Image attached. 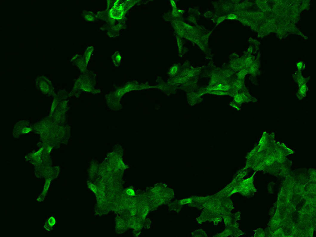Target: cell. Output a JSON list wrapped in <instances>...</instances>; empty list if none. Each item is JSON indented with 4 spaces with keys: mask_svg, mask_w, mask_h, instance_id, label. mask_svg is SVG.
Masks as SVG:
<instances>
[{
    "mask_svg": "<svg viewBox=\"0 0 316 237\" xmlns=\"http://www.w3.org/2000/svg\"><path fill=\"white\" fill-rule=\"evenodd\" d=\"M256 173L246 179L242 180L241 182L235 187L231 193V195L235 193H239L243 196L249 197L255 194L257 190L253 184L254 176Z\"/></svg>",
    "mask_w": 316,
    "mask_h": 237,
    "instance_id": "3957f363",
    "label": "cell"
},
{
    "mask_svg": "<svg viewBox=\"0 0 316 237\" xmlns=\"http://www.w3.org/2000/svg\"><path fill=\"white\" fill-rule=\"evenodd\" d=\"M193 201V196L190 197L188 198H184V199H181L178 200V202L181 206H184L185 205H188L190 203H192Z\"/></svg>",
    "mask_w": 316,
    "mask_h": 237,
    "instance_id": "e0dca14e",
    "label": "cell"
},
{
    "mask_svg": "<svg viewBox=\"0 0 316 237\" xmlns=\"http://www.w3.org/2000/svg\"><path fill=\"white\" fill-rule=\"evenodd\" d=\"M108 5L105 10L99 11L96 14V19H101L110 26L115 25L116 22L126 21L125 15L129 9L133 7L137 1H108Z\"/></svg>",
    "mask_w": 316,
    "mask_h": 237,
    "instance_id": "6da1fadb",
    "label": "cell"
},
{
    "mask_svg": "<svg viewBox=\"0 0 316 237\" xmlns=\"http://www.w3.org/2000/svg\"><path fill=\"white\" fill-rule=\"evenodd\" d=\"M177 41L178 48L180 49V50H181V48H182V42H181V39H180V38H178Z\"/></svg>",
    "mask_w": 316,
    "mask_h": 237,
    "instance_id": "484cf974",
    "label": "cell"
},
{
    "mask_svg": "<svg viewBox=\"0 0 316 237\" xmlns=\"http://www.w3.org/2000/svg\"><path fill=\"white\" fill-rule=\"evenodd\" d=\"M94 52V47L93 46H89L86 49L85 51L84 52V55H83L84 60L85 61L86 63L87 66L89 63L90 59L92 58V55H93Z\"/></svg>",
    "mask_w": 316,
    "mask_h": 237,
    "instance_id": "8fae6325",
    "label": "cell"
},
{
    "mask_svg": "<svg viewBox=\"0 0 316 237\" xmlns=\"http://www.w3.org/2000/svg\"><path fill=\"white\" fill-rule=\"evenodd\" d=\"M151 225V220H150L149 219H148V218H146L144 220V228H150Z\"/></svg>",
    "mask_w": 316,
    "mask_h": 237,
    "instance_id": "603a6c76",
    "label": "cell"
},
{
    "mask_svg": "<svg viewBox=\"0 0 316 237\" xmlns=\"http://www.w3.org/2000/svg\"><path fill=\"white\" fill-rule=\"evenodd\" d=\"M247 69H248V72L251 73L252 75H255L258 72V66L255 64H253L250 67H249Z\"/></svg>",
    "mask_w": 316,
    "mask_h": 237,
    "instance_id": "ac0fdd59",
    "label": "cell"
},
{
    "mask_svg": "<svg viewBox=\"0 0 316 237\" xmlns=\"http://www.w3.org/2000/svg\"><path fill=\"white\" fill-rule=\"evenodd\" d=\"M15 131H18L19 134H26L32 130L29 127V123L26 121H21L18 122L15 126Z\"/></svg>",
    "mask_w": 316,
    "mask_h": 237,
    "instance_id": "ba28073f",
    "label": "cell"
},
{
    "mask_svg": "<svg viewBox=\"0 0 316 237\" xmlns=\"http://www.w3.org/2000/svg\"><path fill=\"white\" fill-rule=\"evenodd\" d=\"M127 195H128L129 196L133 197L135 196L136 195V193H135V190L133 189H127V190H126V192H125Z\"/></svg>",
    "mask_w": 316,
    "mask_h": 237,
    "instance_id": "7402d4cb",
    "label": "cell"
},
{
    "mask_svg": "<svg viewBox=\"0 0 316 237\" xmlns=\"http://www.w3.org/2000/svg\"><path fill=\"white\" fill-rule=\"evenodd\" d=\"M83 18L88 22H94L96 20V14L90 10H84L81 13Z\"/></svg>",
    "mask_w": 316,
    "mask_h": 237,
    "instance_id": "30bf717a",
    "label": "cell"
},
{
    "mask_svg": "<svg viewBox=\"0 0 316 237\" xmlns=\"http://www.w3.org/2000/svg\"><path fill=\"white\" fill-rule=\"evenodd\" d=\"M126 21H121L112 26L105 24L101 27L103 30L107 31V34L110 38H116L119 35V32L121 30L126 28Z\"/></svg>",
    "mask_w": 316,
    "mask_h": 237,
    "instance_id": "5b68a950",
    "label": "cell"
},
{
    "mask_svg": "<svg viewBox=\"0 0 316 237\" xmlns=\"http://www.w3.org/2000/svg\"><path fill=\"white\" fill-rule=\"evenodd\" d=\"M234 96V103L237 105H241L242 103L245 102H249L251 101V98L249 95H248V93L245 92H236L233 95Z\"/></svg>",
    "mask_w": 316,
    "mask_h": 237,
    "instance_id": "9c48e42d",
    "label": "cell"
},
{
    "mask_svg": "<svg viewBox=\"0 0 316 237\" xmlns=\"http://www.w3.org/2000/svg\"><path fill=\"white\" fill-rule=\"evenodd\" d=\"M253 59L251 57H248L246 59L245 61V63H244V65H245L246 67L247 68L250 67L251 65L253 64Z\"/></svg>",
    "mask_w": 316,
    "mask_h": 237,
    "instance_id": "44dd1931",
    "label": "cell"
},
{
    "mask_svg": "<svg viewBox=\"0 0 316 237\" xmlns=\"http://www.w3.org/2000/svg\"><path fill=\"white\" fill-rule=\"evenodd\" d=\"M191 236L194 237H207L208 235L202 229L195 230L191 233Z\"/></svg>",
    "mask_w": 316,
    "mask_h": 237,
    "instance_id": "9a60e30c",
    "label": "cell"
},
{
    "mask_svg": "<svg viewBox=\"0 0 316 237\" xmlns=\"http://www.w3.org/2000/svg\"><path fill=\"white\" fill-rule=\"evenodd\" d=\"M95 75L92 72H86L76 80L74 86V89L71 93L74 95L75 92L78 91L91 92L93 93H99L100 90L95 89Z\"/></svg>",
    "mask_w": 316,
    "mask_h": 237,
    "instance_id": "7a4b0ae2",
    "label": "cell"
},
{
    "mask_svg": "<svg viewBox=\"0 0 316 237\" xmlns=\"http://www.w3.org/2000/svg\"><path fill=\"white\" fill-rule=\"evenodd\" d=\"M248 73V69L247 68L242 69L241 71H239L237 74V78L238 80H243L244 78L245 77L246 75Z\"/></svg>",
    "mask_w": 316,
    "mask_h": 237,
    "instance_id": "2e32d148",
    "label": "cell"
},
{
    "mask_svg": "<svg viewBox=\"0 0 316 237\" xmlns=\"http://www.w3.org/2000/svg\"><path fill=\"white\" fill-rule=\"evenodd\" d=\"M36 86L42 94L54 97L56 93L51 80L44 76H38L36 79Z\"/></svg>",
    "mask_w": 316,
    "mask_h": 237,
    "instance_id": "277c9868",
    "label": "cell"
},
{
    "mask_svg": "<svg viewBox=\"0 0 316 237\" xmlns=\"http://www.w3.org/2000/svg\"><path fill=\"white\" fill-rule=\"evenodd\" d=\"M303 63L302 62L300 61L298 63H297V68L299 70H300L302 69L303 68Z\"/></svg>",
    "mask_w": 316,
    "mask_h": 237,
    "instance_id": "cb8c5ba5",
    "label": "cell"
},
{
    "mask_svg": "<svg viewBox=\"0 0 316 237\" xmlns=\"http://www.w3.org/2000/svg\"><path fill=\"white\" fill-rule=\"evenodd\" d=\"M227 18L230 19V20H235V19H237V18H238V17H237L236 15L231 14H229V15L228 16V17H227Z\"/></svg>",
    "mask_w": 316,
    "mask_h": 237,
    "instance_id": "d4e9b609",
    "label": "cell"
},
{
    "mask_svg": "<svg viewBox=\"0 0 316 237\" xmlns=\"http://www.w3.org/2000/svg\"><path fill=\"white\" fill-rule=\"evenodd\" d=\"M178 66L177 65H174L169 69V75H171V76H174V75H176L178 72Z\"/></svg>",
    "mask_w": 316,
    "mask_h": 237,
    "instance_id": "ffe728a7",
    "label": "cell"
},
{
    "mask_svg": "<svg viewBox=\"0 0 316 237\" xmlns=\"http://www.w3.org/2000/svg\"><path fill=\"white\" fill-rule=\"evenodd\" d=\"M307 90H308V89H307V86L306 84L299 86V89L298 92V98L301 99L303 97H304L306 93L307 92Z\"/></svg>",
    "mask_w": 316,
    "mask_h": 237,
    "instance_id": "5bb4252c",
    "label": "cell"
},
{
    "mask_svg": "<svg viewBox=\"0 0 316 237\" xmlns=\"http://www.w3.org/2000/svg\"><path fill=\"white\" fill-rule=\"evenodd\" d=\"M71 61L74 65L77 66L83 73L87 72V67L88 66L86 63L83 56L79 55H76L71 58Z\"/></svg>",
    "mask_w": 316,
    "mask_h": 237,
    "instance_id": "52a82bcc",
    "label": "cell"
},
{
    "mask_svg": "<svg viewBox=\"0 0 316 237\" xmlns=\"http://www.w3.org/2000/svg\"><path fill=\"white\" fill-rule=\"evenodd\" d=\"M255 235L254 237H266V234L263 229L261 228H258L255 230Z\"/></svg>",
    "mask_w": 316,
    "mask_h": 237,
    "instance_id": "d6986e66",
    "label": "cell"
},
{
    "mask_svg": "<svg viewBox=\"0 0 316 237\" xmlns=\"http://www.w3.org/2000/svg\"><path fill=\"white\" fill-rule=\"evenodd\" d=\"M244 234V232L241 230L239 227L229 226L226 227L225 229L223 232L218 233L215 235L214 237H226L229 236L231 237H239Z\"/></svg>",
    "mask_w": 316,
    "mask_h": 237,
    "instance_id": "8992f818",
    "label": "cell"
},
{
    "mask_svg": "<svg viewBox=\"0 0 316 237\" xmlns=\"http://www.w3.org/2000/svg\"><path fill=\"white\" fill-rule=\"evenodd\" d=\"M113 63L116 66L119 67L121 64L122 61V57L119 52L116 51L113 54L112 56Z\"/></svg>",
    "mask_w": 316,
    "mask_h": 237,
    "instance_id": "4fadbf2b",
    "label": "cell"
},
{
    "mask_svg": "<svg viewBox=\"0 0 316 237\" xmlns=\"http://www.w3.org/2000/svg\"><path fill=\"white\" fill-rule=\"evenodd\" d=\"M168 207H169V211H176V212L178 213L180 212L183 206H181L180 204V203L178 202V200H176L173 202H171L169 203L168 204Z\"/></svg>",
    "mask_w": 316,
    "mask_h": 237,
    "instance_id": "7c38bea8",
    "label": "cell"
}]
</instances>
